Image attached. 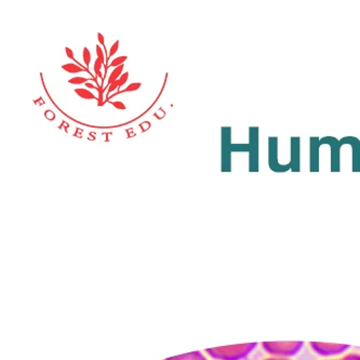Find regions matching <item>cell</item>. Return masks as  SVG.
<instances>
[{"label": "cell", "instance_id": "6da1fadb", "mask_svg": "<svg viewBox=\"0 0 360 360\" xmlns=\"http://www.w3.org/2000/svg\"><path fill=\"white\" fill-rule=\"evenodd\" d=\"M257 347V343L238 344L229 347H212L206 349L205 353L213 360H243L246 359Z\"/></svg>", "mask_w": 360, "mask_h": 360}, {"label": "cell", "instance_id": "7a4b0ae2", "mask_svg": "<svg viewBox=\"0 0 360 360\" xmlns=\"http://www.w3.org/2000/svg\"><path fill=\"white\" fill-rule=\"evenodd\" d=\"M261 345L273 357L290 358L301 351L304 347V342H263Z\"/></svg>", "mask_w": 360, "mask_h": 360}, {"label": "cell", "instance_id": "3957f363", "mask_svg": "<svg viewBox=\"0 0 360 360\" xmlns=\"http://www.w3.org/2000/svg\"><path fill=\"white\" fill-rule=\"evenodd\" d=\"M309 347L316 354L323 357L341 355L351 349L349 345H344V344L321 343V342H309Z\"/></svg>", "mask_w": 360, "mask_h": 360}, {"label": "cell", "instance_id": "277c9868", "mask_svg": "<svg viewBox=\"0 0 360 360\" xmlns=\"http://www.w3.org/2000/svg\"><path fill=\"white\" fill-rule=\"evenodd\" d=\"M269 167L273 172H287L291 170V165L278 162V138L269 136Z\"/></svg>", "mask_w": 360, "mask_h": 360}, {"label": "cell", "instance_id": "5b68a950", "mask_svg": "<svg viewBox=\"0 0 360 360\" xmlns=\"http://www.w3.org/2000/svg\"><path fill=\"white\" fill-rule=\"evenodd\" d=\"M323 144H328L331 148V172H340V150H341L342 146L340 143V140L333 136H325V138L321 139L319 146H323Z\"/></svg>", "mask_w": 360, "mask_h": 360}, {"label": "cell", "instance_id": "8992f818", "mask_svg": "<svg viewBox=\"0 0 360 360\" xmlns=\"http://www.w3.org/2000/svg\"><path fill=\"white\" fill-rule=\"evenodd\" d=\"M250 169L251 172H259V128L250 127Z\"/></svg>", "mask_w": 360, "mask_h": 360}, {"label": "cell", "instance_id": "52a82bcc", "mask_svg": "<svg viewBox=\"0 0 360 360\" xmlns=\"http://www.w3.org/2000/svg\"><path fill=\"white\" fill-rule=\"evenodd\" d=\"M341 146L349 144L353 148V172H360V140L355 136H344L340 140Z\"/></svg>", "mask_w": 360, "mask_h": 360}, {"label": "cell", "instance_id": "ba28073f", "mask_svg": "<svg viewBox=\"0 0 360 360\" xmlns=\"http://www.w3.org/2000/svg\"><path fill=\"white\" fill-rule=\"evenodd\" d=\"M301 139L300 136H292L290 139V154H291V171L292 172H300L301 169H300V160H301V156H300V144H301Z\"/></svg>", "mask_w": 360, "mask_h": 360}, {"label": "cell", "instance_id": "9c48e42d", "mask_svg": "<svg viewBox=\"0 0 360 360\" xmlns=\"http://www.w3.org/2000/svg\"><path fill=\"white\" fill-rule=\"evenodd\" d=\"M319 142L321 139L317 136H311L309 139V143H311V167H309V171L311 172H319Z\"/></svg>", "mask_w": 360, "mask_h": 360}, {"label": "cell", "instance_id": "30bf717a", "mask_svg": "<svg viewBox=\"0 0 360 360\" xmlns=\"http://www.w3.org/2000/svg\"><path fill=\"white\" fill-rule=\"evenodd\" d=\"M165 360H209L206 353L200 351L190 352V353L182 354V355L172 356Z\"/></svg>", "mask_w": 360, "mask_h": 360}, {"label": "cell", "instance_id": "8fae6325", "mask_svg": "<svg viewBox=\"0 0 360 360\" xmlns=\"http://www.w3.org/2000/svg\"><path fill=\"white\" fill-rule=\"evenodd\" d=\"M62 68H63L65 72L70 74L80 73V72H84V70H87L88 73L91 74L89 70H86V68H80L78 64H65V65H62Z\"/></svg>", "mask_w": 360, "mask_h": 360}, {"label": "cell", "instance_id": "7c38bea8", "mask_svg": "<svg viewBox=\"0 0 360 360\" xmlns=\"http://www.w3.org/2000/svg\"><path fill=\"white\" fill-rule=\"evenodd\" d=\"M124 70V65L118 66L112 70V73L110 74V78H108V84H114L115 82H117L120 77H122V72Z\"/></svg>", "mask_w": 360, "mask_h": 360}, {"label": "cell", "instance_id": "4fadbf2b", "mask_svg": "<svg viewBox=\"0 0 360 360\" xmlns=\"http://www.w3.org/2000/svg\"><path fill=\"white\" fill-rule=\"evenodd\" d=\"M75 92L80 96V98H86V100H96V96H94L91 92L88 91V90L76 89Z\"/></svg>", "mask_w": 360, "mask_h": 360}, {"label": "cell", "instance_id": "5bb4252c", "mask_svg": "<svg viewBox=\"0 0 360 360\" xmlns=\"http://www.w3.org/2000/svg\"><path fill=\"white\" fill-rule=\"evenodd\" d=\"M127 59H128V58H127L126 56H120L117 59H115L114 61L110 63V66H112V68H118V66L122 65V63H124Z\"/></svg>", "mask_w": 360, "mask_h": 360}, {"label": "cell", "instance_id": "9a60e30c", "mask_svg": "<svg viewBox=\"0 0 360 360\" xmlns=\"http://www.w3.org/2000/svg\"><path fill=\"white\" fill-rule=\"evenodd\" d=\"M141 87V82H134V84H129L128 87L126 88V89L122 90V91L120 92H131V91H136V90H138L139 88ZM118 92V94H120Z\"/></svg>", "mask_w": 360, "mask_h": 360}, {"label": "cell", "instance_id": "2e32d148", "mask_svg": "<svg viewBox=\"0 0 360 360\" xmlns=\"http://www.w3.org/2000/svg\"><path fill=\"white\" fill-rule=\"evenodd\" d=\"M103 62L101 61L100 59H96V64H94V70H96V77H100L102 74H101V68L103 65Z\"/></svg>", "mask_w": 360, "mask_h": 360}, {"label": "cell", "instance_id": "e0dca14e", "mask_svg": "<svg viewBox=\"0 0 360 360\" xmlns=\"http://www.w3.org/2000/svg\"><path fill=\"white\" fill-rule=\"evenodd\" d=\"M84 61L86 63V65L89 66L90 60H91V54H90L89 50L88 48H84Z\"/></svg>", "mask_w": 360, "mask_h": 360}, {"label": "cell", "instance_id": "ac0fdd59", "mask_svg": "<svg viewBox=\"0 0 360 360\" xmlns=\"http://www.w3.org/2000/svg\"><path fill=\"white\" fill-rule=\"evenodd\" d=\"M341 360H360V354L351 353L344 356Z\"/></svg>", "mask_w": 360, "mask_h": 360}, {"label": "cell", "instance_id": "d6986e66", "mask_svg": "<svg viewBox=\"0 0 360 360\" xmlns=\"http://www.w3.org/2000/svg\"><path fill=\"white\" fill-rule=\"evenodd\" d=\"M88 80L89 79H87V78H82V77H75V78H72V79H70V84H82V82H88Z\"/></svg>", "mask_w": 360, "mask_h": 360}, {"label": "cell", "instance_id": "ffe728a7", "mask_svg": "<svg viewBox=\"0 0 360 360\" xmlns=\"http://www.w3.org/2000/svg\"><path fill=\"white\" fill-rule=\"evenodd\" d=\"M96 54H98V59H100L101 61L103 62V63H105V61H104V53L103 50H102V48H100V46H96Z\"/></svg>", "mask_w": 360, "mask_h": 360}, {"label": "cell", "instance_id": "44dd1931", "mask_svg": "<svg viewBox=\"0 0 360 360\" xmlns=\"http://www.w3.org/2000/svg\"><path fill=\"white\" fill-rule=\"evenodd\" d=\"M118 46H120V40H117V41L115 42L114 45H112V48H110V56H114L116 52H117Z\"/></svg>", "mask_w": 360, "mask_h": 360}, {"label": "cell", "instance_id": "7402d4cb", "mask_svg": "<svg viewBox=\"0 0 360 360\" xmlns=\"http://www.w3.org/2000/svg\"><path fill=\"white\" fill-rule=\"evenodd\" d=\"M110 103L112 104V106H115V108H118V110H126V106H124L122 102H110Z\"/></svg>", "mask_w": 360, "mask_h": 360}, {"label": "cell", "instance_id": "603a6c76", "mask_svg": "<svg viewBox=\"0 0 360 360\" xmlns=\"http://www.w3.org/2000/svg\"><path fill=\"white\" fill-rule=\"evenodd\" d=\"M45 115L46 117H47V120H53L54 117H56V116H54V114L53 112H51V110H47V112H45Z\"/></svg>", "mask_w": 360, "mask_h": 360}, {"label": "cell", "instance_id": "cb8c5ba5", "mask_svg": "<svg viewBox=\"0 0 360 360\" xmlns=\"http://www.w3.org/2000/svg\"><path fill=\"white\" fill-rule=\"evenodd\" d=\"M66 53H68V58H70V60H74L75 61V59H74V53L72 50L70 49V48H65Z\"/></svg>", "mask_w": 360, "mask_h": 360}, {"label": "cell", "instance_id": "d4e9b609", "mask_svg": "<svg viewBox=\"0 0 360 360\" xmlns=\"http://www.w3.org/2000/svg\"><path fill=\"white\" fill-rule=\"evenodd\" d=\"M98 41H100L101 45L103 46V47H105V42H104L103 35H102V34L98 33Z\"/></svg>", "mask_w": 360, "mask_h": 360}, {"label": "cell", "instance_id": "484cf974", "mask_svg": "<svg viewBox=\"0 0 360 360\" xmlns=\"http://www.w3.org/2000/svg\"><path fill=\"white\" fill-rule=\"evenodd\" d=\"M263 360H291V359H287V358L271 357V358H265V359H263Z\"/></svg>", "mask_w": 360, "mask_h": 360}, {"label": "cell", "instance_id": "4316f807", "mask_svg": "<svg viewBox=\"0 0 360 360\" xmlns=\"http://www.w3.org/2000/svg\"><path fill=\"white\" fill-rule=\"evenodd\" d=\"M87 84L88 88H91V89H94V88H96V87H94V84Z\"/></svg>", "mask_w": 360, "mask_h": 360}, {"label": "cell", "instance_id": "83f0119b", "mask_svg": "<svg viewBox=\"0 0 360 360\" xmlns=\"http://www.w3.org/2000/svg\"><path fill=\"white\" fill-rule=\"evenodd\" d=\"M329 360H341V359H329Z\"/></svg>", "mask_w": 360, "mask_h": 360}]
</instances>
